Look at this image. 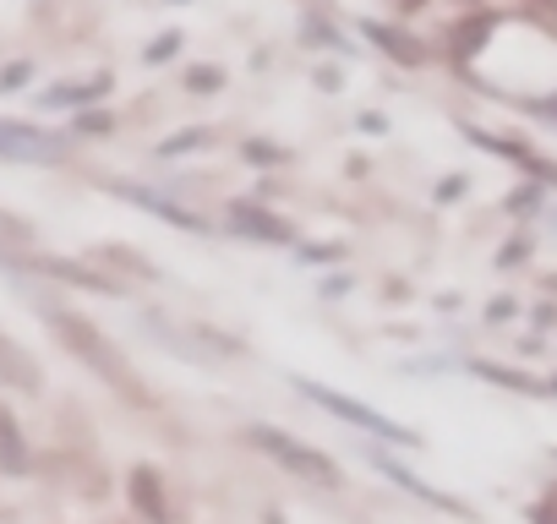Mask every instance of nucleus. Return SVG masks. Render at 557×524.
Segmentation results:
<instances>
[{
  "mask_svg": "<svg viewBox=\"0 0 557 524\" xmlns=\"http://www.w3.org/2000/svg\"><path fill=\"white\" fill-rule=\"evenodd\" d=\"M175 45H181L175 34H164V39H153V50H148V61H164V55H175Z\"/></svg>",
  "mask_w": 557,
  "mask_h": 524,
  "instance_id": "a211bd4d",
  "label": "nucleus"
},
{
  "mask_svg": "<svg viewBox=\"0 0 557 524\" xmlns=\"http://www.w3.org/2000/svg\"><path fill=\"white\" fill-rule=\"evenodd\" d=\"M546 110H552V115H557V99H552V104H546Z\"/></svg>",
  "mask_w": 557,
  "mask_h": 524,
  "instance_id": "412c9836",
  "label": "nucleus"
},
{
  "mask_svg": "<svg viewBox=\"0 0 557 524\" xmlns=\"http://www.w3.org/2000/svg\"><path fill=\"white\" fill-rule=\"evenodd\" d=\"M235 229H240V235H262V240H290V224H285V219H273V213H262V208H251V202L235 208Z\"/></svg>",
  "mask_w": 557,
  "mask_h": 524,
  "instance_id": "1a4fd4ad",
  "label": "nucleus"
},
{
  "mask_svg": "<svg viewBox=\"0 0 557 524\" xmlns=\"http://www.w3.org/2000/svg\"><path fill=\"white\" fill-rule=\"evenodd\" d=\"M552 388H557V383H552Z\"/></svg>",
  "mask_w": 557,
  "mask_h": 524,
  "instance_id": "4be33fe9",
  "label": "nucleus"
},
{
  "mask_svg": "<svg viewBox=\"0 0 557 524\" xmlns=\"http://www.w3.org/2000/svg\"><path fill=\"white\" fill-rule=\"evenodd\" d=\"M246 437H251V448H262V453H268L278 470H290V475H301V481H312V486H323V491L345 486L339 464H334L329 453H318L312 442L290 437V432H278V426H251Z\"/></svg>",
  "mask_w": 557,
  "mask_h": 524,
  "instance_id": "f03ea898",
  "label": "nucleus"
},
{
  "mask_svg": "<svg viewBox=\"0 0 557 524\" xmlns=\"http://www.w3.org/2000/svg\"><path fill=\"white\" fill-rule=\"evenodd\" d=\"M45 383V372H39V361L0 328V388H17V394H34Z\"/></svg>",
  "mask_w": 557,
  "mask_h": 524,
  "instance_id": "39448f33",
  "label": "nucleus"
},
{
  "mask_svg": "<svg viewBox=\"0 0 557 524\" xmlns=\"http://www.w3.org/2000/svg\"><path fill=\"white\" fill-rule=\"evenodd\" d=\"M0 159H23V164H61L66 142L50 132H34L23 121H0Z\"/></svg>",
  "mask_w": 557,
  "mask_h": 524,
  "instance_id": "20e7f679",
  "label": "nucleus"
},
{
  "mask_svg": "<svg viewBox=\"0 0 557 524\" xmlns=\"http://www.w3.org/2000/svg\"><path fill=\"white\" fill-rule=\"evenodd\" d=\"M486 383H503V388H519V394H546V383L524 377V372H508V366H475Z\"/></svg>",
  "mask_w": 557,
  "mask_h": 524,
  "instance_id": "f8f14e48",
  "label": "nucleus"
},
{
  "mask_svg": "<svg viewBox=\"0 0 557 524\" xmlns=\"http://www.w3.org/2000/svg\"><path fill=\"white\" fill-rule=\"evenodd\" d=\"M28 72H34L28 61H17V66H7V72H0V93H12L17 83H28Z\"/></svg>",
  "mask_w": 557,
  "mask_h": 524,
  "instance_id": "dca6fc26",
  "label": "nucleus"
},
{
  "mask_svg": "<svg viewBox=\"0 0 557 524\" xmlns=\"http://www.w3.org/2000/svg\"><path fill=\"white\" fill-rule=\"evenodd\" d=\"M104 88H110V77H94V83H72V88L50 93L45 104H50V110H61V104H88V99H104Z\"/></svg>",
  "mask_w": 557,
  "mask_h": 524,
  "instance_id": "9b49d317",
  "label": "nucleus"
},
{
  "mask_svg": "<svg viewBox=\"0 0 557 524\" xmlns=\"http://www.w3.org/2000/svg\"><path fill=\"white\" fill-rule=\"evenodd\" d=\"M121 197H132L137 208H148V213H159L164 224H181V229H208L197 213H186L181 202H164V197H153V191H132V186H121Z\"/></svg>",
  "mask_w": 557,
  "mask_h": 524,
  "instance_id": "6e6552de",
  "label": "nucleus"
},
{
  "mask_svg": "<svg viewBox=\"0 0 557 524\" xmlns=\"http://www.w3.org/2000/svg\"><path fill=\"white\" fill-rule=\"evenodd\" d=\"M208 142H213V132H186V137H170L159 153L170 159V153H191V148H208Z\"/></svg>",
  "mask_w": 557,
  "mask_h": 524,
  "instance_id": "4468645a",
  "label": "nucleus"
},
{
  "mask_svg": "<svg viewBox=\"0 0 557 524\" xmlns=\"http://www.w3.org/2000/svg\"><path fill=\"white\" fill-rule=\"evenodd\" d=\"M530 519H535V524H557V508H535Z\"/></svg>",
  "mask_w": 557,
  "mask_h": 524,
  "instance_id": "6ab92c4d",
  "label": "nucleus"
},
{
  "mask_svg": "<svg viewBox=\"0 0 557 524\" xmlns=\"http://www.w3.org/2000/svg\"><path fill=\"white\" fill-rule=\"evenodd\" d=\"M0 464H7V470H23V464H28V448H23L12 415H0Z\"/></svg>",
  "mask_w": 557,
  "mask_h": 524,
  "instance_id": "9d476101",
  "label": "nucleus"
},
{
  "mask_svg": "<svg viewBox=\"0 0 557 524\" xmlns=\"http://www.w3.org/2000/svg\"><path fill=\"white\" fill-rule=\"evenodd\" d=\"M296 383H301V394H307V399H318L329 415H339V421H350V426H361V432H372V437H383V442H421L410 426H399V421H388V415H377V410H367V404H356V399L334 394L329 383H312V377H296Z\"/></svg>",
  "mask_w": 557,
  "mask_h": 524,
  "instance_id": "7ed1b4c3",
  "label": "nucleus"
},
{
  "mask_svg": "<svg viewBox=\"0 0 557 524\" xmlns=\"http://www.w3.org/2000/svg\"><path fill=\"white\" fill-rule=\"evenodd\" d=\"M77 132H88V137H104V132H110V115H83V121H77Z\"/></svg>",
  "mask_w": 557,
  "mask_h": 524,
  "instance_id": "f3484780",
  "label": "nucleus"
},
{
  "mask_svg": "<svg viewBox=\"0 0 557 524\" xmlns=\"http://www.w3.org/2000/svg\"><path fill=\"white\" fill-rule=\"evenodd\" d=\"M126 497H132V508H137L148 524H170V508H164V481H159V470H153V464H137V470H132Z\"/></svg>",
  "mask_w": 557,
  "mask_h": 524,
  "instance_id": "423d86ee",
  "label": "nucleus"
},
{
  "mask_svg": "<svg viewBox=\"0 0 557 524\" xmlns=\"http://www.w3.org/2000/svg\"><path fill=\"white\" fill-rule=\"evenodd\" d=\"M481 39H486V23H470V28H459V34H454V50H459V55H470V50H481Z\"/></svg>",
  "mask_w": 557,
  "mask_h": 524,
  "instance_id": "2eb2a0df",
  "label": "nucleus"
},
{
  "mask_svg": "<svg viewBox=\"0 0 557 524\" xmlns=\"http://www.w3.org/2000/svg\"><path fill=\"white\" fill-rule=\"evenodd\" d=\"M28 269H39V274H55V279H66V285H77V290H99V296H121V285L115 279H104V274H94V269H72L66 257H34Z\"/></svg>",
  "mask_w": 557,
  "mask_h": 524,
  "instance_id": "0eeeda50",
  "label": "nucleus"
},
{
  "mask_svg": "<svg viewBox=\"0 0 557 524\" xmlns=\"http://www.w3.org/2000/svg\"><path fill=\"white\" fill-rule=\"evenodd\" d=\"M45 323H50L55 339H61V345H66V350H72L99 383H110L121 399H132V404L148 399V394H143V377L132 372V361H126V355H121V350H115L88 317H77V312H66V307H45Z\"/></svg>",
  "mask_w": 557,
  "mask_h": 524,
  "instance_id": "f257e3e1",
  "label": "nucleus"
},
{
  "mask_svg": "<svg viewBox=\"0 0 557 524\" xmlns=\"http://www.w3.org/2000/svg\"><path fill=\"white\" fill-rule=\"evenodd\" d=\"M399 7H405V12H416V7H426V0H399Z\"/></svg>",
  "mask_w": 557,
  "mask_h": 524,
  "instance_id": "aec40b11",
  "label": "nucleus"
},
{
  "mask_svg": "<svg viewBox=\"0 0 557 524\" xmlns=\"http://www.w3.org/2000/svg\"><path fill=\"white\" fill-rule=\"evenodd\" d=\"M186 88L191 93H213V88H224V72L219 66H197V72H186Z\"/></svg>",
  "mask_w": 557,
  "mask_h": 524,
  "instance_id": "ddd939ff",
  "label": "nucleus"
}]
</instances>
